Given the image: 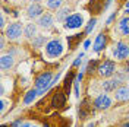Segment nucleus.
I'll return each instance as SVG.
<instances>
[{
    "label": "nucleus",
    "mask_w": 129,
    "mask_h": 127,
    "mask_svg": "<svg viewBox=\"0 0 129 127\" xmlns=\"http://www.w3.org/2000/svg\"><path fill=\"white\" fill-rule=\"evenodd\" d=\"M13 64H15V57H13V54L8 53V54H3V56L0 57V67H2V70L12 69Z\"/></svg>",
    "instance_id": "nucleus-14"
},
{
    "label": "nucleus",
    "mask_w": 129,
    "mask_h": 127,
    "mask_svg": "<svg viewBox=\"0 0 129 127\" xmlns=\"http://www.w3.org/2000/svg\"><path fill=\"white\" fill-rule=\"evenodd\" d=\"M126 80H128V83H129V73H128V76H126Z\"/></svg>",
    "instance_id": "nucleus-33"
},
{
    "label": "nucleus",
    "mask_w": 129,
    "mask_h": 127,
    "mask_svg": "<svg viewBox=\"0 0 129 127\" xmlns=\"http://www.w3.org/2000/svg\"><path fill=\"white\" fill-rule=\"evenodd\" d=\"M97 70H98V75L101 78H104V79L112 78L113 75L116 73V61H113V60H104L103 63L97 67Z\"/></svg>",
    "instance_id": "nucleus-7"
},
{
    "label": "nucleus",
    "mask_w": 129,
    "mask_h": 127,
    "mask_svg": "<svg viewBox=\"0 0 129 127\" xmlns=\"http://www.w3.org/2000/svg\"><path fill=\"white\" fill-rule=\"evenodd\" d=\"M112 102H113V99L107 94H100L94 99V107L97 110H109L112 107Z\"/></svg>",
    "instance_id": "nucleus-9"
},
{
    "label": "nucleus",
    "mask_w": 129,
    "mask_h": 127,
    "mask_svg": "<svg viewBox=\"0 0 129 127\" xmlns=\"http://www.w3.org/2000/svg\"><path fill=\"white\" fill-rule=\"evenodd\" d=\"M114 99L119 102H128L129 101V85H122L114 91Z\"/></svg>",
    "instance_id": "nucleus-11"
},
{
    "label": "nucleus",
    "mask_w": 129,
    "mask_h": 127,
    "mask_svg": "<svg viewBox=\"0 0 129 127\" xmlns=\"http://www.w3.org/2000/svg\"><path fill=\"white\" fill-rule=\"evenodd\" d=\"M123 127H129V123H126V124H125V126H123Z\"/></svg>",
    "instance_id": "nucleus-34"
},
{
    "label": "nucleus",
    "mask_w": 129,
    "mask_h": 127,
    "mask_svg": "<svg viewBox=\"0 0 129 127\" xmlns=\"http://www.w3.org/2000/svg\"><path fill=\"white\" fill-rule=\"evenodd\" d=\"M82 45H84V50H88V48H89V45H91V41H89V40H85V41H84V44H82Z\"/></svg>",
    "instance_id": "nucleus-27"
},
{
    "label": "nucleus",
    "mask_w": 129,
    "mask_h": 127,
    "mask_svg": "<svg viewBox=\"0 0 129 127\" xmlns=\"http://www.w3.org/2000/svg\"><path fill=\"white\" fill-rule=\"evenodd\" d=\"M81 26H84V15L79 12H73L66 18V21L63 22V28L64 29H78Z\"/></svg>",
    "instance_id": "nucleus-4"
},
{
    "label": "nucleus",
    "mask_w": 129,
    "mask_h": 127,
    "mask_svg": "<svg viewBox=\"0 0 129 127\" xmlns=\"http://www.w3.org/2000/svg\"><path fill=\"white\" fill-rule=\"evenodd\" d=\"M6 107H8V101H6L5 98H2V99H0V112H2V114L6 111Z\"/></svg>",
    "instance_id": "nucleus-22"
},
{
    "label": "nucleus",
    "mask_w": 129,
    "mask_h": 127,
    "mask_svg": "<svg viewBox=\"0 0 129 127\" xmlns=\"http://www.w3.org/2000/svg\"><path fill=\"white\" fill-rule=\"evenodd\" d=\"M117 32L120 34L122 37H125V38H128L129 40V16H123L119 19V22H117Z\"/></svg>",
    "instance_id": "nucleus-13"
},
{
    "label": "nucleus",
    "mask_w": 129,
    "mask_h": 127,
    "mask_svg": "<svg viewBox=\"0 0 129 127\" xmlns=\"http://www.w3.org/2000/svg\"><path fill=\"white\" fill-rule=\"evenodd\" d=\"M44 13L46 12H44V8H43L41 3H31L28 6V9H26V15H28L29 19H38Z\"/></svg>",
    "instance_id": "nucleus-10"
},
{
    "label": "nucleus",
    "mask_w": 129,
    "mask_h": 127,
    "mask_svg": "<svg viewBox=\"0 0 129 127\" xmlns=\"http://www.w3.org/2000/svg\"><path fill=\"white\" fill-rule=\"evenodd\" d=\"M107 45V35L106 34H98L95 37V40H94V44H92V50H94V53H101L103 50H104V47Z\"/></svg>",
    "instance_id": "nucleus-12"
},
{
    "label": "nucleus",
    "mask_w": 129,
    "mask_h": 127,
    "mask_svg": "<svg viewBox=\"0 0 129 127\" xmlns=\"http://www.w3.org/2000/svg\"><path fill=\"white\" fill-rule=\"evenodd\" d=\"M53 73L51 72H44L40 76H37L34 80V88L37 89L38 95H44L48 89L51 88V82H53Z\"/></svg>",
    "instance_id": "nucleus-2"
},
{
    "label": "nucleus",
    "mask_w": 129,
    "mask_h": 127,
    "mask_svg": "<svg viewBox=\"0 0 129 127\" xmlns=\"http://www.w3.org/2000/svg\"><path fill=\"white\" fill-rule=\"evenodd\" d=\"M38 35V25L37 24H26L24 26V37L26 40H34Z\"/></svg>",
    "instance_id": "nucleus-15"
},
{
    "label": "nucleus",
    "mask_w": 129,
    "mask_h": 127,
    "mask_svg": "<svg viewBox=\"0 0 129 127\" xmlns=\"http://www.w3.org/2000/svg\"><path fill=\"white\" fill-rule=\"evenodd\" d=\"M123 12H125V15L129 16V0L125 3V6H123Z\"/></svg>",
    "instance_id": "nucleus-26"
},
{
    "label": "nucleus",
    "mask_w": 129,
    "mask_h": 127,
    "mask_svg": "<svg viewBox=\"0 0 129 127\" xmlns=\"http://www.w3.org/2000/svg\"><path fill=\"white\" fill-rule=\"evenodd\" d=\"M54 21H56V16H53L51 13L46 12L43 16H40L37 19V25L41 29H51L54 26Z\"/></svg>",
    "instance_id": "nucleus-8"
},
{
    "label": "nucleus",
    "mask_w": 129,
    "mask_h": 127,
    "mask_svg": "<svg viewBox=\"0 0 129 127\" xmlns=\"http://www.w3.org/2000/svg\"><path fill=\"white\" fill-rule=\"evenodd\" d=\"M94 67H95V61H89V63H88V67H87V72H88V73L94 72Z\"/></svg>",
    "instance_id": "nucleus-25"
},
{
    "label": "nucleus",
    "mask_w": 129,
    "mask_h": 127,
    "mask_svg": "<svg viewBox=\"0 0 129 127\" xmlns=\"http://www.w3.org/2000/svg\"><path fill=\"white\" fill-rule=\"evenodd\" d=\"M41 0H31V3H40Z\"/></svg>",
    "instance_id": "nucleus-32"
},
{
    "label": "nucleus",
    "mask_w": 129,
    "mask_h": 127,
    "mask_svg": "<svg viewBox=\"0 0 129 127\" xmlns=\"http://www.w3.org/2000/svg\"><path fill=\"white\" fill-rule=\"evenodd\" d=\"M46 2V6L50 10H59V9L63 6L64 0H44Z\"/></svg>",
    "instance_id": "nucleus-20"
},
{
    "label": "nucleus",
    "mask_w": 129,
    "mask_h": 127,
    "mask_svg": "<svg viewBox=\"0 0 129 127\" xmlns=\"http://www.w3.org/2000/svg\"><path fill=\"white\" fill-rule=\"evenodd\" d=\"M37 95H38V92H37V89L34 88V89H29L26 94H25L24 96V104L25 105H28V104H31L35 101V98H37Z\"/></svg>",
    "instance_id": "nucleus-19"
},
{
    "label": "nucleus",
    "mask_w": 129,
    "mask_h": 127,
    "mask_svg": "<svg viewBox=\"0 0 129 127\" xmlns=\"http://www.w3.org/2000/svg\"><path fill=\"white\" fill-rule=\"evenodd\" d=\"M71 13H73L71 6H62L59 10H56V15H54V16H56L57 22H62V24H63L64 21H66V18L71 15Z\"/></svg>",
    "instance_id": "nucleus-16"
},
{
    "label": "nucleus",
    "mask_w": 129,
    "mask_h": 127,
    "mask_svg": "<svg viewBox=\"0 0 129 127\" xmlns=\"http://www.w3.org/2000/svg\"><path fill=\"white\" fill-rule=\"evenodd\" d=\"M63 50H64V45L62 41L59 38H51V40L47 41V44L44 47V54H46L47 58L54 60V58H59L63 54Z\"/></svg>",
    "instance_id": "nucleus-1"
},
{
    "label": "nucleus",
    "mask_w": 129,
    "mask_h": 127,
    "mask_svg": "<svg viewBox=\"0 0 129 127\" xmlns=\"http://www.w3.org/2000/svg\"><path fill=\"white\" fill-rule=\"evenodd\" d=\"M64 102H66V96H64L63 92H56L51 98V107L53 108H60L64 105Z\"/></svg>",
    "instance_id": "nucleus-17"
},
{
    "label": "nucleus",
    "mask_w": 129,
    "mask_h": 127,
    "mask_svg": "<svg viewBox=\"0 0 129 127\" xmlns=\"http://www.w3.org/2000/svg\"><path fill=\"white\" fill-rule=\"evenodd\" d=\"M126 75H120V73H114L112 78H107L101 82V88L104 89V92H114L119 86L123 85V82L126 80Z\"/></svg>",
    "instance_id": "nucleus-3"
},
{
    "label": "nucleus",
    "mask_w": 129,
    "mask_h": 127,
    "mask_svg": "<svg viewBox=\"0 0 129 127\" xmlns=\"http://www.w3.org/2000/svg\"><path fill=\"white\" fill-rule=\"evenodd\" d=\"M19 127H32V124H31V123H22Z\"/></svg>",
    "instance_id": "nucleus-30"
},
{
    "label": "nucleus",
    "mask_w": 129,
    "mask_h": 127,
    "mask_svg": "<svg viewBox=\"0 0 129 127\" xmlns=\"http://www.w3.org/2000/svg\"><path fill=\"white\" fill-rule=\"evenodd\" d=\"M19 126H21V121H16V123H13L12 127H19Z\"/></svg>",
    "instance_id": "nucleus-31"
},
{
    "label": "nucleus",
    "mask_w": 129,
    "mask_h": 127,
    "mask_svg": "<svg viewBox=\"0 0 129 127\" xmlns=\"http://www.w3.org/2000/svg\"><path fill=\"white\" fill-rule=\"evenodd\" d=\"M112 53H113V57L116 60L123 61V60L129 58V42H126V41H117L113 45Z\"/></svg>",
    "instance_id": "nucleus-5"
},
{
    "label": "nucleus",
    "mask_w": 129,
    "mask_h": 127,
    "mask_svg": "<svg viewBox=\"0 0 129 127\" xmlns=\"http://www.w3.org/2000/svg\"><path fill=\"white\" fill-rule=\"evenodd\" d=\"M0 26H2V29H6V18H5L3 13H2V18H0Z\"/></svg>",
    "instance_id": "nucleus-24"
},
{
    "label": "nucleus",
    "mask_w": 129,
    "mask_h": 127,
    "mask_svg": "<svg viewBox=\"0 0 129 127\" xmlns=\"http://www.w3.org/2000/svg\"><path fill=\"white\" fill-rule=\"evenodd\" d=\"M82 60H84V53H81L79 56L75 58V61H73V67H78V66L82 63Z\"/></svg>",
    "instance_id": "nucleus-23"
},
{
    "label": "nucleus",
    "mask_w": 129,
    "mask_h": 127,
    "mask_svg": "<svg viewBox=\"0 0 129 127\" xmlns=\"http://www.w3.org/2000/svg\"><path fill=\"white\" fill-rule=\"evenodd\" d=\"M47 37L46 35H37L34 40L31 41V44H32V47L34 48H43V47H46V44H47Z\"/></svg>",
    "instance_id": "nucleus-18"
},
{
    "label": "nucleus",
    "mask_w": 129,
    "mask_h": 127,
    "mask_svg": "<svg viewBox=\"0 0 129 127\" xmlns=\"http://www.w3.org/2000/svg\"><path fill=\"white\" fill-rule=\"evenodd\" d=\"M24 34V28L21 22H12L8 25V28L5 29V35L9 41H16L19 40V37Z\"/></svg>",
    "instance_id": "nucleus-6"
},
{
    "label": "nucleus",
    "mask_w": 129,
    "mask_h": 127,
    "mask_svg": "<svg viewBox=\"0 0 129 127\" xmlns=\"http://www.w3.org/2000/svg\"><path fill=\"white\" fill-rule=\"evenodd\" d=\"M95 24H97V19H95V18H92V19H89V22L87 24V26H85V34H87V35L92 32V29L95 28Z\"/></svg>",
    "instance_id": "nucleus-21"
},
{
    "label": "nucleus",
    "mask_w": 129,
    "mask_h": 127,
    "mask_svg": "<svg viewBox=\"0 0 129 127\" xmlns=\"http://www.w3.org/2000/svg\"><path fill=\"white\" fill-rule=\"evenodd\" d=\"M44 127H48V126H47V124H46V126H44Z\"/></svg>",
    "instance_id": "nucleus-35"
},
{
    "label": "nucleus",
    "mask_w": 129,
    "mask_h": 127,
    "mask_svg": "<svg viewBox=\"0 0 129 127\" xmlns=\"http://www.w3.org/2000/svg\"><path fill=\"white\" fill-rule=\"evenodd\" d=\"M0 48H2V50L5 48V37H2V38H0Z\"/></svg>",
    "instance_id": "nucleus-29"
},
{
    "label": "nucleus",
    "mask_w": 129,
    "mask_h": 127,
    "mask_svg": "<svg viewBox=\"0 0 129 127\" xmlns=\"http://www.w3.org/2000/svg\"><path fill=\"white\" fill-rule=\"evenodd\" d=\"M114 18H116V13H112V15L109 16V18H107V25H110V24H112V21L114 19Z\"/></svg>",
    "instance_id": "nucleus-28"
}]
</instances>
